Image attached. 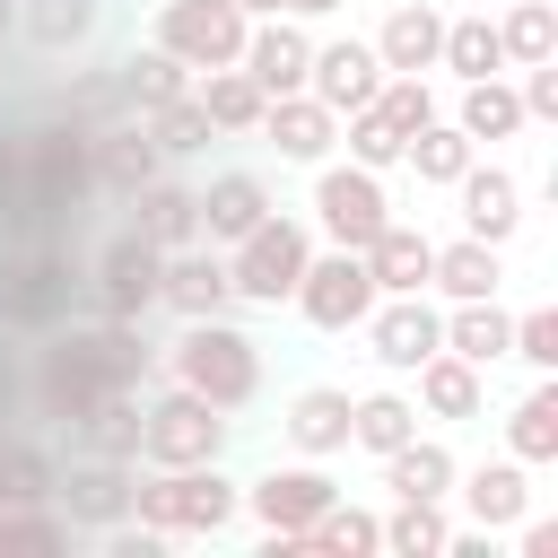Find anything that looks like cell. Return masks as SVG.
<instances>
[{"label":"cell","instance_id":"obj_50","mask_svg":"<svg viewBox=\"0 0 558 558\" xmlns=\"http://www.w3.org/2000/svg\"><path fill=\"white\" fill-rule=\"evenodd\" d=\"M340 0H279V17H331Z\"/></svg>","mask_w":558,"mask_h":558},{"label":"cell","instance_id":"obj_43","mask_svg":"<svg viewBox=\"0 0 558 558\" xmlns=\"http://www.w3.org/2000/svg\"><path fill=\"white\" fill-rule=\"evenodd\" d=\"M140 131L157 140V157H192V148H209V140H218L192 87H183V96H166V105H148V113H140Z\"/></svg>","mask_w":558,"mask_h":558},{"label":"cell","instance_id":"obj_6","mask_svg":"<svg viewBox=\"0 0 558 558\" xmlns=\"http://www.w3.org/2000/svg\"><path fill=\"white\" fill-rule=\"evenodd\" d=\"M244 35H253V17L235 0H157V26H148V44H166L183 70H227L244 52Z\"/></svg>","mask_w":558,"mask_h":558},{"label":"cell","instance_id":"obj_29","mask_svg":"<svg viewBox=\"0 0 558 558\" xmlns=\"http://www.w3.org/2000/svg\"><path fill=\"white\" fill-rule=\"evenodd\" d=\"M453 445H436V436H401L392 453H384V488L392 497H453Z\"/></svg>","mask_w":558,"mask_h":558},{"label":"cell","instance_id":"obj_31","mask_svg":"<svg viewBox=\"0 0 558 558\" xmlns=\"http://www.w3.org/2000/svg\"><path fill=\"white\" fill-rule=\"evenodd\" d=\"M113 87H122V113H148V105L183 96V87H192V70H183L166 44H140V52H122V61H113Z\"/></svg>","mask_w":558,"mask_h":558},{"label":"cell","instance_id":"obj_26","mask_svg":"<svg viewBox=\"0 0 558 558\" xmlns=\"http://www.w3.org/2000/svg\"><path fill=\"white\" fill-rule=\"evenodd\" d=\"M436 44H445V9H427V0H401L384 26H375V61L384 70H436Z\"/></svg>","mask_w":558,"mask_h":558},{"label":"cell","instance_id":"obj_7","mask_svg":"<svg viewBox=\"0 0 558 558\" xmlns=\"http://www.w3.org/2000/svg\"><path fill=\"white\" fill-rule=\"evenodd\" d=\"M17 183H26V209H35V218L78 209V201L96 192V174H87V131H78V122L35 131V140L17 148Z\"/></svg>","mask_w":558,"mask_h":558},{"label":"cell","instance_id":"obj_47","mask_svg":"<svg viewBox=\"0 0 558 558\" xmlns=\"http://www.w3.org/2000/svg\"><path fill=\"white\" fill-rule=\"evenodd\" d=\"M506 357H523L532 375H558V314H549V305L514 314V331H506Z\"/></svg>","mask_w":558,"mask_h":558},{"label":"cell","instance_id":"obj_40","mask_svg":"<svg viewBox=\"0 0 558 558\" xmlns=\"http://www.w3.org/2000/svg\"><path fill=\"white\" fill-rule=\"evenodd\" d=\"M471 157H480V148H471V140H462V122H445V113H436V122H418V131L401 140V166H410L418 183H445V192H453V174H462Z\"/></svg>","mask_w":558,"mask_h":558},{"label":"cell","instance_id":"obj_41","mask_svg":"<svg viewBox=\"0 0 558 558\" xmlns=\"http://www.w3.org/2000/svg\"><path fill=\"white\" fill-rule=\"evenodd\" d=\"M506 453L514 462H558V384L549 375L506 410Z\"/></svg>","mask_w":558,"mask_h":558},{"label":"cell","instance_id":"obj_19","mask_svg":"<svg viewBox=\"0 0 558 558\" xmlns=\"http://www.w3.org/2000/svg\"><path fill=\"white\" fill-rule=\"evenodd\" d=\"M427 270H436V235H418L410 218H384V227L366 235V279H375V296H418Z\"/></svg>","mask_w":558,"mask_h":558},{"label":"cell","instance_id":"obj_12","mask_svg":"<svg viewBox=\"0 0 558 558\" xmlns=\"http://www.w3.org/2000/svg\"><path fill=\"white\" fill-rule=\"evenodd\" d=\"M157 270H166V253H157L140 227H122V235L96 253V270H87V279H96V314H131V323H140V314L157 305Z\"/></svg>","mask_w":558,"mask_h":558},{"label":"cell","instance_id":"obj_15","mask_svg":"<svg viewBox=\"0 0 558 558\" xmlns=\"http://www.w3.org/2000/svg\"><path fill=\"white\" fill-rule=\"evenodd\" d=\"M375 87H384V61H375V44H357V35H331V44H314V61H305V96H314V105H331V113H357V105H375Z\"/></svg>","mask_w":558,"mask_h":558},{"label":"cell","instance_id":"obj_21","mask_svg":"<svg viewBox=\"0 0 558 558\" xmlns=\"http://www.w3.org/2000/svg\"><path fill=\"white\" fill-rule=\"evenodd\" d=\"M157 166H166V157H157V140L140 131V113H131V122H96V131H87V174H96V192H140Z\"/></svg>","mask_w":558,"mask_h":558},{"label":"cell","instance_id":"obj_13","mask_svg":"<svg viewBox=\"0 0 558 558\" xmlns=\"http://www.w3.org/2000/svg\"><path fill=\"white\" fill-rule=\"evenodd\" d=\"M357 331H366L375 366H392V375H410L427 349H445V314L427 305V288H418V296H375V314H366Z\"/></svg>","mask_w":558,"mask_h":558},{"label":"cell","instance_id":"obj_11","mask_svg":"<svg viewBox=\"0 0 558 558\" xmlns=\"http://www.w3.org/2000/svg\"><path fill=\"white\" fill-rule=\"evenodd\" d=\"M331 497H340V488H331V471H323V462L305 453V462H279V471H262V480L244 488V514H253L262 532L296 541V532H305V523H314V514H323Z\"/></svg>","mask_w":558,"mask_h":558},{"label":"cell","instance_id":"obj_5","mask_svg":"<svg viewBox=\"0 0 558 558\" xmlns=\"http://www.w3.org/2000/svg\"><path fill=\"white\" fill-rule=\"evenodd\" d=\"M235 436V418L183 384H166L157 401H140V462L148 471H183V462H218Z\"/></svg>","mask_w":558,"mask_h":558},{"label":"cell","instance_id":"obj_25","mask_svg":"<svg viewBox=\"0 0 558 558\" xmlns=\"http://www.w3.org/2000/svg\"><path fill=\"white\" fill-rule=\"evenodd\" d=\"M61 305H70V270H61V253H26L17 279L0 288V323H17V331H44Z\"/></svg>","mask_w":558,"mask_h":558},{"label":"cell","instance_id":"obj_34","mask_svg":"<svg viewBox=\"0 0 558 558\" xmlns=\"http://www.w3.org/2000/svg\"><path fill=\"white\" fill-rule=\"evenodd\" d=\"M70 445L105 462H140V392H105L87 418H70Z\"/></svg>","mask_w":558,"mask_h":558},{"label":"cell","instance_id":"obj_39","mask_svg":"<svg viewBox=\"0 0 558 558\" xmlns=\"http://www.w3.org/2000/svg\"><path fill=\"white\" fill-rule=\"evenodd\" d=\"M192 96H201L209 131H262V105H270L235 61H227V70H201V78H192Z\"/></svg>","mask_w":558,"mask_h":558},{"label":"cell","instance_id":"obj_44","mask_svg":"<svg viewBox=\"0 0 558 558\" xmlns=\"http://www.w3.org/2000/svg\"><path fill=\"white\" fill-rule=\"evenodd\" d=\"M375 113H384V122L410 140L418 122H436V87H427L418 70H384V87H375Z\"/></svg>","mask_w":558,"mask_h":558},{"label":"cell","instance_id":"obj_14","mask_svg":"<svg viewBox=\"0 0 558 558\" xmlns=\"http://www.w3.org/2000/svg\"><path fill=\"white\" fill-rule=\"evenodd\" d=\"M305 61H314L305 17H253L244 52H235V70H244L262 96H296V87H305Z\"/></svg>","mask_w":558,"mask_h":558},{"label":"cell","instance_id":"obj_35","mask_svg":"<svg viewBox=\"0 0 558 558\" xmlns=\"http://www.w3.org/2000/svg\"><path fill=\"white\" fill-rule=\"evenodd\" d=\"M96 17H105V0H17V35L35 52H78L96 35Z\"/></svg>","mask_w":558,"mask_h":558},{"label":"cell","instance_id":"obj_45","mask_svg":"<svg viewBox=\"0 0 558 558\" xmlns=\"http://www.w3.org/2000/svg\"><path fill=\"white\" fill-rule=\"evenodd\" d=\"M340 131H349V166H375V174H392V166H401V131H392L375 105L340 113Z\"/></svg>","mask_w":558,"mask_h":558},{"label":"cell","instance_id":"obj_27","mask_svg":"<svg viewBox=\"0 0 558 558\" xmlns=\"http://www.w3.org/2000/svg\"><path fill=\"white\" fill-rule=\"evenodd\" d=\"M279 427H288V445L314 453V462H323V453H349V392H340V384H305Z\"/></svg>","mask_w":558,"mask_h":558},{"label":"cell","instance_id":"obj_4","mask_svg":"<svg viewBox=\"0 0 558 558\" xmlns=\"http://www.w3.org/2000/svg\"><path fill=\"white\" fill-rule=\"evenodd\" d=\"M305 262H314V227L270 209L253 235L227 244V288H235V305H288L296 279H305Z\"/></svg>","mask_w":558,"mask_h":558},{"label":"cell","instance_id":"obj_30","mask_svg":"<svg viewBox=\"0 0 558 558\" xmlns=\"http://www.w3.org/2000/svg\"><path fill=\"white\" fill-rule=\"evenodd\" d=\"M296 541H305V558H384V514H366V506H340V497H331Z\"/></svg>","mask_w":558,"mask_h":558},{"label":"cell","instance_id":"obj_24","mask_svg":"<svg viewBox=\"0 0 558 558\" xmlns=\"http://www.w3.org/2000/svg\"><path fill=\"white\" fill-rule=\"evenodd\" d=\"M131 201V227L157 244V253H183V244H201V201L183 192V183H166V174H148L140 192H122Z\"/></svg>","mask_w":558,"mask_h":558},{"label":"cell","instance_id":"obj_36","mask_svg":"<svg viewBox=\"0 0 558 558\" xmlns=\"http://www.w3.org/2000/svg\"><path fill=\"white\" fill-rule=\"evenodd\" d=\"M401 436H418V401H410V392H357V401H349V445H357V453L384 462Z\"/></svg>","mask_w":558,"mask_h":558},{"label":"cell","instance_id":"obj_22","mask_svg":"<svg viewBox=\"0 0 558 558\" xmlns=\"http://www.w3.org/2000/svg\"><path fill=\"white\" fill-rule=\"evenodd\" d=\"M201 201V235L227 253L235 235H253L262 218H270V183L262 174H244V166H227V174H209V192H192Z\"/></svg>","mask_w":558,"mask_h":558},{"label":"cell","instance_id":"obj_37","mask_svg":"<svg viewBox=\"0 0 558 558\" xmlns=\"http://www.w3.org/2000/svg\"><path fill=\"white\" fill-rule=\"evenodd\" d=\"M453 523H445V497H392L384 514V558H445Z\"/></svg>","mask_w":558,"mask_h":558},{"label":"cell","instance_id":"obj_42","mask_svg":"<svg viewBox=\"0 0 558 558\" xmlns=\"http://www.w3.org/2000/svg\"><path fill=\"white\" fill-rule=\"evenodd\" d=\"M497 44H506V70H523V61H549V52H558V0H506V17H497Z\"/></svg>","mask_w":558,"mask_h":558},{"label":"cell","instance_id":"obj_33","mask_svg":"<svg viewBox=\"0 0 558 558\" xmlns=\"http://www.w3.org/2000/svg\"><path fill=\"white\" fill-rule=\"evenodd\" d=\"M506 331H514V314H506L497 296H462V305H445V349L471 357V366H497V357H506Z\"/></svg>","mask_w":558,"mask_h":558},{"label":"cell","instance_id":"obj_20","mask_svg":"<svg viewBox=\"0 0 558 558\" xmlns=\"http://www.w3.org/2000/svg\"><path fill=\"white\" fill-rule=\"evenodd\" d=\"M157 305H174L183 323H192V314H227V305H235V288H227V253H218V244H209V253H201V244L166 253V270H157Z\"/></svg>","mask_w":558,"mask_h":558},{"label":"cell","instance_id":"obj_51","mask_svg":"<svg viewBox=\"0 0 558 558\" xmlns=\"http://www.w3.org/2000/svg\"><path fill=\"white\" fill-rule=\"evenodd\" d=\"M0 26H17V0H0Z\"/></svg>","mask_w":558,"mask_h":558},{"label":"cell","instance_id":"obj_10","mask_svg":"<svg viewBox=\"0 0 558 558\" xmlns=\"http://www.w3.org/2000/svg\"><path fill=\"white\" fill-rule=\"evenodd\" d=\"M131 480H140V462H105V453H78L70 471H52V506H61V523L70 532H105V523H122L131 514Z\"/></svg>","mask_w":558,"mask_h":558},{"label":"cell","instance_id":"obj_23","mask_svg":"<svg viewBox=\"0 0 558 558\" xmlns=\"http://www.w3.org/2000/svg\"><path fill=\"white\" fill-rule=\"evenodd\" d=\"M410 375H418V410L427 418H480L488 410V366H471L453 349H427Z\"/></svg>","mask_w":558,"mask_h":558},{"label":"cell","instance_id":"obj_3","mask_svg":"<svg viewBox=\"0 0 558 558\" xmlns=\"http://www.w3.org/2000/svg\"><path fill=\"white\" fill-rule=\"evenodd\" d=\"M131 514L148 523V532H227L235 514H244V488L218 471V462H183V471H148V480H131Z\"/></svg>","mask_w":558,"mask_h":558},{"label":"cell","instance_id":"obj_48","mask_svg":"<svg viewBox=\"0 0 558 558\" xmlns=\"http://www.w3.org/2000/svg\"><path fill=\"white\" fill-rule=\"evenodd\" d=\"M514 105H523V122H558V52H549V61H523Z\"/></svg>","mask_w":558,"mask_h":558},{"label":"cell","instance_id":"obj_1","mask_svg":"<svg viewBox=\"0 0 558 558\" xmlns=\"http://www.w3.org/2000/svg\"><path fill=\"white\" fill-rule=\"evenodd\" d=\"M148 366H157V349H148V331L131 314H105L96 331H52L44 340V366H35V410L70 427L105 392H140Z\"/></svg>","mask_w":558,"mask_h":558},{"label":"cell","instance_id":"obj_46","mask_svg":"<svg viewBox=\"0 0 558 558\" xmlns=\"http://www.w3.org/2000/svg\"><path fill=\"white\" fill-rule=\"evenodd\" d=\"M61 113H70L78 131H96V122H113V113H122V87H113V61H105V70H87V78H70V87H61Z\"/></svg>","mask_w":558,"mask_h":558},{"label":"cell","instance_id":"obj_9","mask_svg":"<svg viewBox=\"0 0 558 558\" xmlns=\"http://www.w3.org/2000/svg\"><path fill=\"white\" fill-rule=\"evenodd\" d=\"M288 305H296V314H305L314 331H357V323L375 314V279H366V253H349V244L314 253Z\"/></svg>","mask_w":558,"mask_h":558},{"label":"cell","instance_id":"obj_32","mask_svg":"<svg viewBox=\"0 0 558 558\" xmlns=\"http://www.w3.org/2000/svg\"><path fill=\"white\" fill-rule=\"evenodd\" d=\"M453 122H462V140H471V148H488V140H514V131H523L514 78H506V70H497V78H462V105H453Z\"/></svg>","mask_w":558,"mask_h":558},{"label":"cell","instance_id":"obj_49","mask_svg":"<svg viewBox=\"0 0 558 558\" xmlns=\"http://www.w3.org/2000/svg\"><path fill=\"white\" fill-rule=\"evenodd\" d=\"M523 558H558V523H523Z\"/></svg>","mask_w":558,"mask_h":558},{"label":"cell","instance_id":"obj_28","mask_svg":"<svg viewBox=\"0 0 558 558\" xmlns=\"http://www.w3.org/2000/svg\"><path fill=\"white\" fill-rule=\"evenodd\" d=\"M497 279H506L497 244H480V235H453V244H436V270H427V288H436L445 305H462V296H497Z\"/></svg>","mask_w":558,"mask_h":558},{"label":"cell","instance_id":"obj_16","mask_svg":"<svg viewBox=\"0 0 558 558\" xmlns=\"http://www.w3.org/2000/svg\"><path fill=\"white\" fill-rule=\"evenodd\" d=\"M262 140H270L288 166H323V157L340 148V113L296 87V96H270V105H262Z\"/></svg>","mask_w":558,"mask_h":558},{"label":"cell","instance_id":"obj_8","mask_svg":"<svg viewBox=\"0 0 558 558\" xmlns=\"http://www.w3.org/2000/svg\"><path fill=\"white\" fill-rule=\"evenodd\" d=\"M392 218V192H384V174L375 166H314V235L323 244H349V253H366V235Z\"/></svg>","mask_w":558,"mask_h":558},{"label":"cell","instance_id":"obj_17","mask_svg":"<svg viewBox=\"0 0 558 558\" xmlns=\"http://www.w3.org/2000/svg\"><path fill=\"white\" fill-rule=\"evenodd\" d=\"M453 488H462V506H471L480 532H514L532 514V462H514V453H497L480 471H453Z\"/></svg>","mask_w":558,"mask_h":558},{"label":"cell","instance_id":"obj_2","mask_svg":"<svg viewBox=\"0 0 558 558\" xmlns=\"http://www.w3.org/2000/svg\"><path fill=\"white\" fill-rule=\"evenodd\" d=\"M166 375H174L183 392L218 401V410H244V401L262 392V349H253V331H235L227 314H192L183 340L166 349Z\"/></svg>","mask_w":558,"mask_h":558},{"label":"cell","instance_id":"obj_38","mask_svg":"<svg viewBox=\"0 0 558 558\" xmlns=\"http://www.w3.org/2000/svg\"><path fill=\"white\" fill-rule=\"evenodd\" d=\"M436 70L453 78H497L506 70V44H497V17H445V44H436Z\"/></svg>","mask_w":558,"mask_h":558},{"label":"cell","instance_id":"obj_18","mask_svg":"<svg viewBox=\"0 0 558 558\" xmlns=\"http://www.w3.org/2000/svg\"><path fill=\"white\" fill-rule=\"evenodd\" d=\"M453 192H462V235H480V244H506L514 227H523V183L506 174V166H462L453 174Z\"/></svg>","mask_w":558,"mask_h":558}]
</instances>
